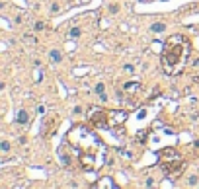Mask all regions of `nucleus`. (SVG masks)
I'll return each mask as SVG.
<instances>
[{"mask_svg": "<svg viewBox=\"0 0 199 189\" xmlns=\"http://www.w3.org/2000/svg\"><path fill=\"white\" fill-rule=\"evenodd\" d=\"M94 92L98 94V96H100V94H104V92H105V84H101V82L96 84V86H94Z\"/></svg>", "mask_w": 199, "mask_h": 189, "instance_id": "nucleus-14", "label": "nucleus"}, {"mask_svg": "<svg viewBox=\"0 0 199 189\" xmlns=\"http://www.w3.org/2000/svg\"><path fill=\"white\" fill-rule=\"evenodd\" d=\"M191 65H193V66H195V68L199 66V57H197V59H193V61H191Z\"/></svg>", "mask_w": 199, "mask_h": 189, "instance_id": "nucleus-24", "label": "nucleus"}, {"mask_svg": "<svg viewBox=\"0 0 199 189\" xmlns=\"http://www.w3.org/2000/svg\"><path fill=\"white\" fill-rule=\"evenodd\" d=\"M123 70H125L127 74H135V66L133 65H123Z\"/></svg>", "mask_w": 199, "mask_h": 189, "instance_id": "nucleus-17", "label": "nucleus"}, {"mask_svg": "<svg viewBox=\"0 0 199 189\" xmlns=\"http://www.w3.org/2000/svg\"><path fill=\"white\" fill-rule=\"evenodd\" d=\"M57 12H61V6H59V4H53L51 6V14H57Z\"/></svg>", "mask_w": 199, "mask_h": 189, "instance_id": "nucleus-21", "label": "nucleus"}, {"mask_svg": "<svg viewBox=\"0 0 199 189\" xmlns=\"http://www.w3.org/2000/svg\"><path fill=\"white\" fill-rule=\"evenodd\" d=\"M33 28L37 29V31H41V29H45V22H35V25Z\"/></svg>", "mask_w": 199, "mask_h": 189, "instance_id": "nucleus-20", "label": "nucleus"}, {"mask_svg": "<svg viewBox=\"0 0 199 189\" xmlns=\"http://www.w3.org/2000/svg\"><path fill=\"white\" fill-rule=\"evenodd\" d=\"M72 113H74V115H80V113H82V107H80V106H76V107L72 109Z\"/></svg>", "mask_w": 199, "mask_h": 189, "instance_id": "nucleus-22", "label": "nucleus"}, {"mask_svg": "<svg viewBox=\"0 0 199 189\" xmlns=\"http://www.w3.org/2000/svg\"><path fill=\"white\" fill-rule=\"evenodd\" d=\"M68 37H71V39H76V37H80V29H78V28H72L71 31H68Z\"/></svg>", "mask_w": 199, "mask_h": 189, "instance_id": "nucleus-15", "label": "nucleus"}, {"mask_svg": "<svg viewBox=\"0 0 199 189\" xmlns=\"http://www.w3.org/2000/svg\"><path fill=\"white\" fill-rule=\"evenodd\" d=\"M119 12V6L117 4H109V14H117Z\"/></svg>", "mask_w": 199, "mask_h": 189, "instance_id": "nucleus-19", "label": "nucleus"}, {"mask_svg": "<svg viewBox=\"0 0 199 189\" xmlns=\"http://www.w3.org/2000/svg\"><path fill=\"white\" fill-rule=\"evenodd\" d=\"M0 150H2V154H8L10 152V143L8 140H2V143H0Z\"/></svg>", "mask_w": 199, "mask_h": 189, "instance_id": "nucleus-13", "label": "nucleus"}, {"mask_svg": "<svg viewBox=\"0 0 199 189\" xmlns=\"http://www.w3.org/2000/svg\"><path fill=\"white\" fill-rule=\"evenodd\" d=\"M184 158H178V160H170V162H160V168H162L164 176L170 177V180H176L182 172H184Z\"/></svg>", "mask_w": 199, "mask_h": 189, "instance_id": "nucleus-4", "label": "nucleus"}, {"mask_svg": "<svg viewBox=\"0 0 199 189\" xmlns=\"http://www.w3.org/2000/svg\"><path fill=\"white\" fill-rule=\"evenodd\" d=\"M182 158V154L178 150H174V148H162V150H158V160L160 162H170V160H178Z\"/></svg>", "mask_w": 199, "mask_h": 189, "instance_id": "nucleus-6", "label": "nucleus"}, {"mask_svg": "<svg viewBox=\"0 0 199 189\" xmlns=\"http://www.w3.org/2000/svg\"><path fill=\"white\" fill-rule=\"evenodd\" d=\"M88 119H90V123H92L94 127H98V129H107L109 127V111H105V109H101V107H92L90 109Z\"/></svg>", "mask_w": 199, "mask_h": 189, "instance_id": "nucleus-3", "label": "nucleus"}, {"mask_svg": "<svg viewBox=\"0 0 199 189\" xmlns=\"http://www.w3.org/2000/svg\"><path fill=\"white\" fill-rule=\"evenodd\" d=\"M150 29H152L154 33H160V31H164V29H166V24L156 22V24H152V25H150Z\"/></svg>", "mask_w": 199, "mask_h": 189, "instance_id": "nucleus-12", "label": "nucleus"}, {"mask_svg": "<svg viewBox=\"0 0 199 189\" xmlns=\"http://www.w3.org/2000/svg\"><path fill=\"white\" fill-rule=\"evenodd\" d=\"M68 144L72 146V152L74 154H94L98 156V158L104 162V144H101V140L98 139V135H94L90 129L86 127H74L71 129V133L67 136Z\"/></svg>", "mask_w": 199, "mask_h": 189, "instance_id": "nucleus-2", "label": "nucleus"}, {"mask_svg": "<svg viewBox=\"0 0 199 189\" xmlns=\"http://www.w3.org/2000/svg\"><path fill=\"white\" fill-rule=\"evenodd\" d=\"M49 59H51V62H61L63 61V55H61V51H57V49H53L51 53H49Z\"/></svg>", "mask_w": 199, "mask_h": 189, "instance_id": "nucleus-10", "label": "nucleus"}, {"mask_svg": "<svg viewBox=\"0 0 199 189\" xmlns=\"http://www.w3.org/2000/svg\"><path fill=\"white\" fill-rule=\"evenodd\" d=\"M187 185H191V187H195V185H199V177H197V176H191L189 180H187Z\"/></svg>", "mask_w": 199, "mask_h": 189, "instance_id": "nucleus-16", "label": "nucleus"}, {"mask_svg": "<svg viewBox=\"0 0 199 189\" xmlns=\"http://www.w3.org/2000/svg\"><path fill=\"white\" fill-rule=\"evenodd\" d=\"M189 57V41L182 35H172L166 39L162 49V68L168 76H176L186 68Z\"/></svg>", "mask_w": 199, "mask_h": 189, "instance_id": "nucleus-1", "label": "nucleus"}, {"mask_svg": "<svg viewBox=\"0 0 199 189\" xmlns=\"http://www.w3.org/2000/svg\"><path fill=\"white\" fill-rule=\"evenodd\" d=\"M28 121H29V113L25 111V109H20L18 115H16V123L18 125H25Z\"/></svg>", "mask_w": 199, "mask_h": 189, "instance_id": "nucleus-9", "label": "nucleus"}, {"mask_svg": "<svg viewBox=\"0 0 199 189\" xmlns=\"http://www.w3.org/2000/svg\"><path fill=\"white\" fill-rule=\"evenodd\" d=\"M139 88H141V84H139V82H127V84H123V92H125V94H135V92H139Z\"/></svg>", "mask_w": 199, "mask_h": 189, "instance_id": "nucleus-8", "label": "nucleus"}, {"mask_svg": "<svg viewBox=\"0 0 199 189\" xmlns=\"http://www.w3.org/2000/svg\"><path fill=\"white\" fill-rule=\"evenodd\" d=\"M94 187L96 189H107V187H109V189H119V185H117L111 177H101V180H98L94 183Z\"/></svg>", "mask_w": 199, "mask_h": 189, "instance_id": "nucleus-7", "label": "nucleus"}, {"mask_svg": "<svg viewBox=\"0 0 199 189\" xmlns=\"http://www.w3.org/2000/svg\"><path fill=\"white\" fill-rule=\"evenodd\" d=\"M59 154H61V162H63V166H71V156H68V152L63 148L61 146V152H59Z\"/></svg>", "mask_w": 199, "mask_h": 189, "instance_id": "nucleus-11", "label": "nucleus"}, {"mask_svg": "<svg viewBox=\"0 0 199 189\" xmlns=\"http://www.w3.org/2000/svg\"><path fill=\"white\" fill-rule=\"evenodd\" d=\"M144 115H147V111H144V109H141V111H139V113H137V117H139V119H143V117H144Z\"/></svg>", "mask_w": 199, "mask_h": 189, "instance_id": "nucleus-23", "label": "nucleus"}, {"mask_svg": "<svg viewBox=\"0 0 199 189\" xmlns=\"http://www.w3.org/2000/svg\"><path fill=\"white\" fill-rule=\"evenodd\" d=\"M127 121V111H123V109H113V111H109V127H119Z\"/></svg>", "mask_w": 199, "mask_h": 189, "instance_id": "nucleus-5", "label": "nucleus"}, {"mask_svg": "<svg viewBox=\"0 0 199 189\" xmlns=\"http://www.w3.org/2000/svg\"><path fill=\"white\" fill-rule=\"evenodd\" d=\"M144 185H147V187H154V185H156V181H154V177H147V181H144Z\"/></svg>", "mask_w": 199, "mask_h": 189, "instance_id": "nucleus-18", "label": "nucleus"}]
</instances>
